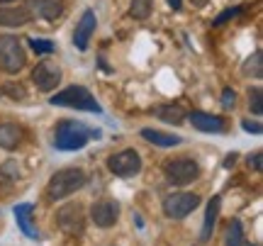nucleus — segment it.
<instances>
[{
	"mask_svg": "<svg viewBox=\"0 0 263 246\" xmlns=\"http://www.w3.org/2000/svg\"><path fill=\"white\" fill-rule=\"evenodd\" d=\"M100 129H93L78 120H59L54 127V146L59 152H78L88 142L100 139Z\"/></svg>",
	"mask_w": 263,
	"mask_h": 246,
	"instance_id": "nucleus-1",
	"label": "nucleus"
},
{
	"mask_svg": "<svg viewBox=\"0 0 263 246\" xmlns=\"http://www.w3.org/2000/svg\"><path fill=\"white\" fill-rule=\"evenodd\" d=\"M88 183L83 168H64L57 171L47 183V198L49 200H66L68 195H73L76 190H81Z\"/></svg>",
	"mask_w": 263,
	"mask_h": 246,
	"instance_id": "nucleus-2",
	"label": "nucleus"
},
{
	"mask_svg": "<svg viewBox=\"0 0 263 246\" xmlns=\"http://www.w3.org/2000/svg\"><path fill=\"white\" fill-rule=\"evenodd\" d=\"M49 105L54 107H73V110H85V112H103L100 103L95 100V95L85 88V85H68L61 93L51 95Z\"/></svg>",
	"mask_w": 263,
	"mask_h": 246,
	"instance_id": "nucleus-3",
	"label": "nucleus"
},
{
	"mask_svg": "<svg viewBox=\"0 0 263 246\" xmlns=\"http://www.w3.org/2000/svg\"><path fill=\"white\" fill-rule=\"evenodd\" d=\"M163 176H166V180L171 185L183 188V185H190L193 180L200 178V163L195 159H188V156L168 159L163 163Z\"/></svg>",
	"mask_w": 263,
	"mask_h": 246,
	"instance_id": "nucleus-4",
	"label": "nucleus"
},
{
	"mask_svg": "<svg viewBox=\"0 0 263 246\" xmlns=\"http://www.w3.org/2000/svg\"><path fill=\"white\" fill-rule=\"evenodd\" d=\"M25 61H27V54H25L22 42L12 34H3L0 37V68L5 73H17L22 71Z\"/></svg>",
	"mask_w": 263,
	"mask_h": 246,
	"instance_id": "nucleus-5",
	"label": "nucleus"
},
{
	"mask_svg": "<svg viewBox=\"0 0 263 246\" xmlns=\"http://www.w3.org/2000/svg\"><path fill=\"white\" fill-rule=\"evenodd\" d=\"M141 161L139 152H134V149H122V152L112 154L110 159H107V171L117 176V178H132V176H139L141 173Z\"/></svg>",
	"mask_w": 263,
	"mask_h": 246,
	"instance_id": "nucleus-6",
	"label": "nucleus"
},
{
	"mask_svg": "<svg viewBox=\"0 0 263 246\" xmlns=\"http://www.w3.org/2000/svg\"><path fill=\"white\" fill-rule=\"evenodd\" d=\"M200 205L197 193H173L168 198H163V215L168 219H185L193 215Z\"/></svg>",
	"mask_w": 263,
	"mask_h": 246,
	"instance_id": "nucleus-7",
	"label": "nucleus"
},
{
	"mask_svg": "<svg viewBox=\"0 0 263 246\" xmlns=\"http://www.w3.org/2000/svg\"><path fill=\"white\" fill-rule=\"evenodd\" d=\"M57 224L66 234H83L85 229V215L78 202H68L57 212Z\"/></svg>",
	"mask_w": 263,
	"mask_h": 246,
	"instance_id": "nucleus-8",
	"label": "nucleus"
},
{
	"mask_svg": "<svg viewBox=\"0 0 263 246\" xmlns=\"http://www.w3.org/2000/svg\"><path fill=\"white\" fill-rule=\"evenodd\" d=\"M61 68L57 66V64H51V61H39L37 66H34V71H32V81H34V85H37L39 90H44V93H49V90H54L59 83H61Z\"/></svg>",
	"mask_w": 263,
	"mask_h": 246,
	"instance_id": "nucleus-9",
	"label": "nucleus"
},
{
	"mask_svg": "<svg viewBox=\"0 0 263 246\" xmlns=\"http://www.w3.org/2000/svg\"><path fill=\"white\" fill-rule=\"evenodd\" d=\"M27 12L32 17L47 20V22H57L64 17V0H27Z\"/></svg>",
	"mask_w": 263,
	"mask_h": 246,
	"instance_id": "nucleus-10",
	"label": "nucleus"
},
{
	"mask_svg": "<svg viewBox=\"0 0 263 246\" xmlns=\"http://www.w3.org/2000/svg\"><path fill=\"white\" fill-rule=\"evenodd\" d=\"M188 120L193 122V127L197 132L202 134H227V120L219 117V115L193 110V112H188Z\"/></svg>",
	"mask_w": 263,
	"mask_h": 246,
	"instance_id": "nucleus-11",
	"label": "nucleus"
},
{
	"mask_svg": "<svg viewBox=\"0 0 263 246\" xmlns=\"http://www.w3.org/2000/svg\"><path fill=\"white\" fill-rule=\"evenodd\" d=\"M90 219L103 229L117 224V219H120V202L117 200H98V202H93Z\"/></svg>",
	"mask_w": 263,
	"mask_h": 246,
	"instance_id": "nucleus-12",
	"label": "nucleus"
},
{
	"mask_svg": "<svg viewBox=\"0 0 263 246\" xmlns=\"http://www.w3.org/2000/svg\"><path fill=\"white\" fill-rule=\"evenodd\" d=\"M12 215H15V222H17V229L25 234L27 239H39L37 224H34V205L32 202H20L12 207Z\"/></svg>",
	"mask_w": 263,
	"mask_h": 246,
	"instance_id": "nucleus-13",
	"label": "nucleus"
},
{
	"mask_svg": "<svg viewBox=\"0 0 263 246\" xmlns=\"http://www.w3.org/2000/svg\"><path fill=\"white\" fill-rule=\"evenodd\" d=\"M95 27H98L95 12L88 8V10L83 12V17L78 20L76 29H73V44L81 49V51H85V49H88V42H90V37L95 34Z\"/></svg>",
	"mask_w": 263,
	"mask_h": 246,
	"instance_id": "nucleus-14",
	"label": "nucleus"
},
{
	"mask_svg": "<svg viewBox=\"0 0 263 246\" xmlns=\"http://www.w3.org/2000/svg\"><path fill=\"white\" fill-rule=\"evenodd\" d=\"M154 115L159 117L161 122L166 124H173V127H178L188 120V110L178 103H163V105H156L154 107Z\"/></svg>",
	"mask_w": 263,
	"mask_h": 246,
	"instance_id": "nucleus-15",
	"label": "nucleus"
},
{
	"mask_svg": "<svg viewBox=\"0 0 263 246\" xmlns=\"http://www.w3.org/2000/svg\"><path fill=\"white\" fill-rule=\"evenodd\" d=\"M25 139V129L15 122H0V149L5 152H12L17 149Z\"/></svg>",
	"mask_w": 263,
	"mask_h": 246,
	"instance_id": "nucleus-16",
	"label": "nucleus"
},
{
	"mask_svg": "<svg viewBox=\"0 0 263 246\" xmlns=\"http://www.w3.org/2000/svg\"><path fill=\"white\" fill-rule=\"evenodd\" d=\"M219 210H222V198H219V195H215V198L207 202L205 219H202V229H200V241H210V239H212L217 217H219Z\"/></svg>",
	"mask_w": 263,
	"mask_h": 246,
	"instance_id": "nucleus-17",
	"label": "nucleus"
},
{
	"mask_svg": "<svg viewBox=\"0 0 263 246\" xmlns=\"http://www.w3.org/2000/svg\"><path fill=\"white\" fill-rule=\"evenodd\" d=\"M32 22L27 8H0V27H25Z\"/></svg>",
	"mask_w": 263,
	"mask_h": 246,
	"instance_id": "nucleus-18",
	"label": "nucleus"
},
{
	"mask_svg": "<svg viewBox=\"0 0 263 246\" xmlns=\"http://www.w3.org/2000/svg\"><path fill=\"white\" fill-rule=\"evenodd\" d=\"M141 139H146L149 144H156V146H163V149H168V146H178L183 139L176 137V134L171 132H161V129H151V127H144L141 129Z\"/></svg>",
	"mask_w": 263,
	"mask_h": 246,
	"instance_id": "nucleus-19",
	"label": "nucleus"
},
{
	"mask_svg": "<svg viewBox=\"0 0 263 246\" xmlns=\"http://www.w3.org/2000/svg\"><path fill=\"white\" fill-rule=\"evenodd\" d=\"M241 76H249V78H261L263 76V54L261 51H254V54L241 64Z\"/></svg>",
	"mask_w": 263,
	"mask_h": 246,
	"instance_id": "nucleus-20",
	"label": "nucleus"
},
{
	"mask_svg": "<svg viewBox=\"0 0 263 246\" xmlns=\"http://www.w3.org/2000/svg\"><path fill=\"white\" fill-rule=\"evenodd\" d=\"M224 246H244V229L239 219H232L224 229Z\"/></svg>",
	"mask_w": 263,
	"mask_h": 246,
	"instance_id": "nucleus-21",
	"label": "nucleus"
},
{
	"mask_svg": "<svg viewBox=\"0 0 263 246\" xmlns=\"http://www.w3.org/2000/svg\"><path fill=\"white\" fill-rule=\"evenodd\" d=\"M151 8H154V3H151V0H132L129 17H134V20H146L151 15Z\"/></svg>",
	"mask_w": 263,
	"mask_h": 246,
	"instance_id": "nucleus-22",
	"label": "nucleus"
},
{
	"mask_svg": "<svg viewBox=\"0 0 263 246\" xmlns=\"http://www.w3.org/2000/svg\"><path fill=\"white\" fill-rule=\"evenodd\" d=\"M0 93H5L10 100H27V90H25V85L22 83H3L0 85Z\"/></svg>",
	"mask_w": 263,
	"mask_h": 246,
	"instance_id": "nucleus-23",
	"label": "nucleus"
},
{
	"mask_svg": "<svg viewBox=\"0 0 263 246\" xmlns=\"http://www.w3.org/2000/svg\"><path fill=\"white\" fill-rule=\"evenodd\" d=\"M249 110H251V115H256V117L263 115V90L261 88H249Z\"/></svg>",
	"mask_w": 263,
	"mask_h": 246,
	"instance_id": "nucleus-24",
	"label": "nucleus"
},
{
	"mask_svg": "<svg viewBox=\"0 0 263 246\" xmlns=\"http://www.w3.org/2000/svg\"><path fill=\"white\" fill-rule=\"evenodd\" d=\"M27 44H29V49L37 51V54H54V49H57V44L49 42V39H29Z\"/></svg>",
	"mask_w": 263,
	"mask_h": 246,
	"instance_id": "nucleus-25",
	"label": "nucleus"
},
{
	"mask_svg": "<svg viewBox=\"0 0 263 246\" xmlns=\"http://www.w3.org/2000/svg\"><path fill=\"white\" fill-rule=\"evenodd\" d=\"M244 5H236V8H229V10H224V12H222V15H219V17L215 20V27H219V25H224L227 20H232V17H236V15H241V12H244Z\"/></svg>",
	"mask_w": 263,
	"mask_h": 246,
	"instance_id": "nucleus-26",
	"label": "nucleus"
},
{
	"mask_svg": "<svg viewBox=\"0 0 263 246\" xmlns=\"http://www.w3.org/2000/svg\"><path fill=\"white\" fill-rule=\"evenodd\" d=\"M246 163H249V168H251V171L261 173V171H263V154L261 152H254L249 159H246Z\"/></svg>",
	"mask_w": 263,
	"mask_h": 246,
	"instance_id": "nucleus-27",
	"label": "nucleus"
},
{
	"mask_svg": "<svg viewBox=\"0 0 263 246\" xmlns=\"http://www.w3.org/2000/svg\"><path fill=\"white\" fill-rule=\"evenodd\" d=\"M241 129H244V132H249V134H256V137L263 132L261 122H256V120H249V117H246V120H241Z\"/></svg>",
	"mask_w": 263,
	"mask_h": 246,
	"instance_id": "nucleus-28",
	"label": "nucleus"
},
{
	"mask_svg": "<svg viewBox=\"0 0 263 246\" xmlns=\"http://www.w3.org/2000/svg\"><path fill=\"white\" fill-rule=\"evenodd\" d=\"M236 105V93H234V88H224V93H222V107H234Z\"/></svg>",
	"mask_w": 263,
	"mask_h": 246,
	"instance_id": "nucleus-29",
	"label": "nucleus"
},
{
	"mask_svg": "<svg viewBox=\"0 0 263 246\" xmlns=\"http://www.w3.org/2000/svg\"><path fill=\"white\" fill-rule=\"evenodd\" d=\"M236 159H239L236 154H229V156H227V159H224V168H229V166H234V161H236Z\"/></svg>",
	"mask_w": 263,
	"mask_h": 246,
	"instance_id": "nucleus-30",
	"label": "nucleus"
},
{
	"mask_svg": "<svg viewBox=\"0 0 263 246\" xmlns=\"http://www.w3.org/2000/svg\"><path fill=\"white\" fill-rule=\"evenodd\" d=\"M168 5L173 10H180V8H183V0H168Z\"/></svg>",
	"mask_w": 263,
	"mask_h": 246,
	"instance_id": "nucleus-31",
	"label": "nucleus"
},
{
	"mask_svg": "<svg viewBox=\"0 0 263 246\" xmlns=\"http://www.w3.org/2000/svg\"><path fill=\"white\" fill-rule=\"evenodd\" d=\"M190 3H193L195 8H205V5H207V0H190Z\"/></svg>",
	"mask_w": 263,
	"mask_h": 246,
	"instance_id": "nucleus-32",
	"label": "nucleus"
},
{
	"mask_svg": "<svg viewBox=\"0 0 263 246\" xmlns=\"http://www.w3.org/2000/svg\"><path fill=\"white\" fill-rule=\"evenodd\" d=\"M8 3H12V0H0V5H8Z\"/></svg>",
	"mask_w": 263,
	"mask_h": 246,
	"instance_id": "nucleus-33",
	"label": "nucleus"
}]
</instances>
